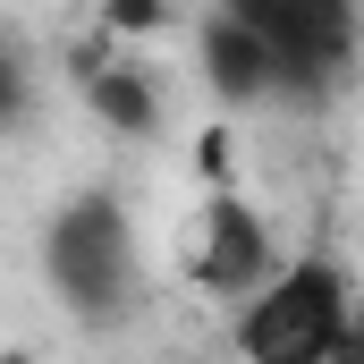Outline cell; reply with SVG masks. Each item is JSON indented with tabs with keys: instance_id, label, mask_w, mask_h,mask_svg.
<instances>
[{
	"instance_id": "1",
	"label": "cell",
	"mask_w": 364,
	"mask_h": 364,
	"mask_svg": "<svg viewBox=\"0 0 364 364\" xmlns=\"http://www.w3.org/2000/svg\"><path fill=\"white\" fill-rule=\"evenodd\" d=\"M339 331H348V279H339V263H288L237 314L246 364H331Z\"/></svg>"
},
{
	"instance_id": "2",
	"label": "cell",
	"mask_w": 364,
	"mask_h": 364,
	"mask_svg": "<svg viewBox=\"0 0 364 364\" xmlns=\"http://www.w3.org/2000/svg\"><path fill=\"white\" fill-rule=\"evenodd\" d=\"M43 263L60 279V296L77 305V314H119L127 305V279H136V237H127V212L110 203V195H77L60 220H51V237H43Z\"/></svg>"
},
{
	"instance_id": "3",
	"label": "cell",
	"mask_w": 364,
	"mask_h": 364,
	"mask_svg": "<svg viewBox=\"0 0 364 364\" xmlns=\"http://www.w3.org/2000/svg\"><path fill=\"white\" fill-rule=\"evenodd\" d=\"M237 17L263 34L279 85H296V93L331 85L356 51V0H237Z\"/></svg>"
},
{
	"instance_id": "4",
	"label": "cell",
	"mask_w": 364,
	"mask_h": 364,
	"mask_svg": "<svg viewBox=\"0 0 364 364\" xmlns=\"http://www.w3.org/2000/svg\"><path fill=\"white\" fill-rule=\"evenodd\" d=\"M263 272H272V237H263V220H255L237 195H212V203H203L195 279L220 288V296H237V288H263Z\"/></svg>"
},
{
	"instance_id": "5",
	"label": "cell",
	"mask_w": 364,
	"mask_h": 364,
	"mask_svg": "<svg viewBox=\"0 0 364 364\" xmlns=\"http://www.w3.org/2000/svg\"><path fill=\"white\" fill-rule=\"evenodd\" d=\"M203 68H212V85L229 93V102H263V93L279 85V68H272V51H263V34H255L237 9L203 26Z\"/></svg>"
},
{
	"instance_id": "6",
	"label": "cell",
	"mask_w": 364,
	"mask_h": 364,
	"mask_svg": "<svg viewBox=\"0 0 364 364\" xmlns=\"http://www.w3.org/2000/svg\"><path fill=\"white\" fill-rule=\"evenodd\" d=\"M85 93H93V110L110 127H127V136H153V119H161V102H153V85L136 68H85Z\"/></svg>"
},
{
	"instance_id": "7",
	"label": "cell",
	"mask_w": 364,
	"mask_h": 364,
	"mask_svg": "<svg viewBox=\"0 0 364 364\" xmlns=\"http://www.w3.org/2000/svg\"><path fill=\"white\" fill-rule=\"evenodd\" d=\"M161 26V0H110V34H153Z\"/></svg>"
},
{
	"instance_id": "8",
	"label": "cell",
	"mask_w": 364,
	"mask_h": 364,
	"mask_svg": "<svg viewBox=\"0 0 364 364\" xmlns=\"http://www.w3.org/2000/svg\"><path fill=\"white\" fill-rule=\"evenodd\" d=\"M17 110H26V77H17V60L0 51V127H9Z\"/></svg>"
},
{
	"instance_id": "9",
	"label": "cell",
	"mask_w": 364,
	"mask_h": 364,
	"mask_svg": "<svg viewBox=\"0 0 364 364\" xmlns=\"http://www.w3.org/2000/svg\"><path fill=\"white\" fill-rule=\"evenodd\" d=\"M331 364H364V305H348V331H339Z\"/></svg>"
},
{
	"instance_id": "10",
	"label": "cell",
	"mask_w": 364,
	"mask_h": 364,
	"mask_svg": "<svg viewBox=\"0 0 364 364\" xmlns=\"http://www.w3.org/2000/svg\"><path fill=\"white\" fill-rule=\"evenodd\" d=\"M195 161H203L212 178H229V136H203V144H195Z\"/></svg>"
},
{
	"instance_id": "11",
	"label": "cell",
	"mask_w": 364,
	"mask_h": 364,
	"mask_svg": "<svg viewBox=\"0 0 364 364\" xmlns=\"http://www.w3.org/2000/svg\"><path fill=\"white\" fill-rule=\"evenodd\" d=\"M0 364H26V356H0Z\"/></svg>"
}]
</instances>
